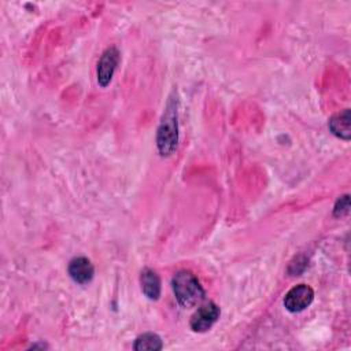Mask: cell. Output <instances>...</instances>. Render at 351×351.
<instances>
[{"label": "cell", "mask_w": 351, "mask_h": 351, "mask_svg": "<svg viewBox=\"0 0 351 351\" xmlns=\"http://www.w3.org/2000/svg\"><path fill=\"white\" fill-rule=\"evenodd\" d=\"M133 348L136 351H158L163 348L162 339L152 332H147L140 335L133 344Z\"/></svg>", "instance_id": "cell-9"}, {"label": "cell", "mask_w": 351, "mask_h": 351, "mask_svg": "<svg viewBox=\"0 0 351 351\" xmlns=\"http://www.w3.org/2000/svg\"><path fill=\"white\" fill-rule=\"evenodd\" d=\"M219 307L214 302H207L195 311V314L191 318V329L197 333H204L208 329L213 328V325L218 321L219 318Z\"/></svg>", "instance_id": "cell-5"}, {"label": "cell", "mask_w": 351, "mask_h": 351, "mask_svg": "<svg viewBox=\"0 0 351 351\" xmlns=\"http://www.w3.org/2000/svg\"><path fill=\"white\" fill-rule=\"evenodd\" d=\"M171 287L178 304L184 308L195 307L206 298V292L197 277L188 270L177 271L171 278Z\"/></svg>", "instance_id": "cell-2"}, {"label": "cell", "mask_w": 351, "mask_h": 351, "mask_svg": "<svg viewBox=\"0 0 351 351\" xmlns=\"http://www.w3.org/2000/svg\"><path fill=\"white\" fill-rule=\"evenodd\" d=\"M67 273L74 282L85 285L92 281L95 276V267L88 258L77 256L70 261L67 266Z\"/></svg>", "instance_id": "cell-6"}, {"label": "cell", "mask_w": 351, "mask_h": 351, "mask_svg": "<svg viewBox=\"0 0 351 351\" xmlns=\"http://www.w3.org/2000/svg\"><path fill=\"white\" fill-rule=\"evenodd\" d=\"M348 211H350V199H348V195H344L336 200V204L333 207V215L340 218L347 215Z\"/></svg>", "instance_id": "cell-10"}, {"label": "cell", "mask_w": 351, "mask_h": 351, "mask_svg": "<svg viewBox=\"0 0 351 351\" xmlns=\"http://www.w3.org/2000/svg\"><path fill=\"white\" fill-rule=\"evenodd\" d=\"M328 126H329L330 132H332L336 137L348 141L350 137H351V117H350V110L346 108V110H343L341 112L335 114V115L329 119Z\"/></svg>", "instance_id": "cell-7"}, {"label": "cell", "mask_w": 351, "mask_h": 351, "mask_svg": "<svg viewBox=\"0 0 351 351\" xmlns=\"http://www.w3.org/2000/svg\"><path fill=\"white\" fill-rule=\"evenodd\" d=\"M140 284H141L143 293L149 300H158L159 299L160 289H162L160 278L154 270L145 267L140 274Z\"/></svg>", "instance_id": "cell-8"}, {"label": "cell", "mask_w": 351, "mask_h": 351, "mask_svg": "<svg viewBox=\"0 0 351 351\" xmlns=\"http://www.w3.org/2000/svg\"><path fill=\"white\" fill-rule=\"evenodd\" d=\"M121 55L119 51L115 47H108L100 56L97 62V70H96V77H97V84L101 88H106L110 85L114 73L117 70V66L119 64Z\"/></svg>", "instance_id": "cell-3"}, {"label": "cell", "mask_w": 351, "mask_h": 351, "mask_svg": "<svg viewBox=\"0 0 351 351\" xmlns=\"http://www.w3.org/2000/svg\"><path fill=\"white\" fill-rule=\"evenodd\" d=\"M178 144V97L173 92L166 103L158 130L156 147L160 156H170Z\"/></svg>", "instance_id": "cell-1"}, {"label": "cell", "mask_w": 351, "mask_h": 351, "mask_svg": "<svg viewBox=\"0 0 351 351\" xmlns=\"http://www.w3.org/2000/svg\"><path fill=\"white\" fill-rule=\"evenodd\" d=\"M314 300V291L310 285L299 284L291 288L284 298V307L289 313H300L306 310Z\"/></svg>", "instance_id": "cell-4"}]
</instances>
